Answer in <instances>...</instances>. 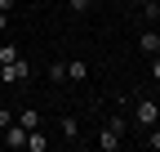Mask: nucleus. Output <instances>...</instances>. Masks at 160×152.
<instances>
[{
    "instance_id": "obj_2",
    "label": "nucleus",
    "mask_w": 160,
    "mask_h": 152,
    "mask_svg": "<svg viewBox=\"0 0 160 152\" xmlns=\"http://www.w3.org/2000/svg\"><path fill=\"white\" fill-rule=\"evenodd\" d=\"M0 76H5L9 85H18V81H31V67H27V58H13V63L0 67Z\"/></svg>"
},
{
    "instance_id": "obj_10",
    "label": "nucleus",
    "mask_w": 160,
    "mask_h": 152,
    "mask_svg": "<svg viewBox=\"0 0 160 152\" xmlns=\"http://www.w3.org/2000/svg\"><path fill=\"white\" fill-rule=\"evenodd\" d=\"M13 58H22V54H18V45H0V67L13 63Z\"/></svg>"
},
{
    "instance_id": "obj_3",
    "label": "nucleus",
    "mask_w": 160,
    "mask_h": 152,
    "mask_svg": "<svg viewBox=\"0 0 160 152\" xmlns=\"http://www.w3.org/2000/svg\"><path fill=\"white\" fill-rule=\"evenodd\" d=\"M0 134H5V139H0V143H5V148H22V143H27V130H22V125H18V121H9L5 130H0Z\"/></svg>"
},
{
    "instance_id": "obj_11",
    "label": "nucleus",
    "mask_w": 160,
    "mask_h": 152,
    "mask_svg": "<svg viewBox=\"0 0 160 152\" xmlns=\"http://www.w3.org/2000/svg\"><path fill=\"white\" fill-rule=\"evenodd\" d=\"M49 81L62 85V81H67V63H53V67H49Z\"/></svg>"
},
{
    "instance_id": "obj_14",
    "label": "nucleus",
    "mask_w": 160,
    "mask_h": 152,
    "mask_svg": "<svg viewBox=\"0 0 160 152\" xmlns=\"http://www.w3.org/2000/svg\"><path fill=\"white\" fill-rule=\"evenodd\" d=\"M67 9H71V14H85V9H89V0H67Z\"/></svg>"
},
{
    "instance_id": "obj_15",
    "label": "nucleus",
    "mask_w": 160,
    "mask_h": 152,
    "mask_svg": "<svg viewBox=\"0 0 160 152\" xmlns=\"http://www.w3.org/2000/svg\"><path fill=\"white\" fill-rule=\"evenodd\" d=\"M151 81L160 85V54H151Z\"/></svg>"
},
{
    "instance_id": "obj_13",
    "label": "nucleus",
    "mask_w": 160,
    "mask_h": 152,
    "mask_svg": "<svg viewBox=\"0 0 160 152\" xmlns=\"http://www.w3.org/2000/svg\"><path fill=\"white\" fill-rule=\"evenodd\" d=\"M147 148H156V152H160V125H151V130H147Z\"/></svg>"
},
{
    "instance_id": "obj_17",
    "label": "nucleus",
    "mask_w": 160,
    "mask_h": 152,
    "mask_svg": "<svg viewBox=\"0 0 160 152\" xmlns=\"http://www.w3.org/2000/svg\"><path fill=\"white\" fill-rule=\"evenodd\" d=\"M9 27V9H0V31H5Z\"/></svg>"
},
{
    "instance_id": "obj_19",
    "label": "nucleus",
    "mask_w": 160,
    "mask_h": 152,
    "mask_svg": "<svg viewBox=\"0 0 160 152\" xmlns=\"http://www.w3.org/2000/svg\"><path fill=\"white\" fill-rule=\"evenodd\" d=\"M138 5H147V0H138Z\"/></svg>"
},
{
    "instance_id": "obj_12",
    "label": "nucleus",
    "mask_w": 160,
    "mask_h": 152,
    "mask_svg": "<svg viewBox=\"0 0 160 152\" xmlns=\"http://www.w3.org/2000/svg\"><path fill=\"white\" fill-rule=\"evenodd\" d=\"M107 125L116 130V134H120V139H125V134H129V121H125V117H107Z\"/></svg>"
},
{
    "instance_id": "obj_7",
    "label": "nucleus",
    "mask_w": 160,
    "mask_h": 152,
    "mask_svg": "<svg viewBox=\"0 0 160 152\" xmlns=\"http://www.w3.org/2000/svg\"><path fill=\"white\" fill-rule=\"evenodd\" d=\"M13 121L22 125V130H36V125H40V112H36V107H22V112H18Z\"/></svg>"
},
{
    "instance_id": "obj_8",
    "label": "nucleus",
    "mask_w": 160,
    "mask_h": 152,
    "mask_svg": "<svg viewBox=\"0 0 160 152\" xmlns=\"http://www.w3.org/2000/svg\"><path fill=\"white\" fill-rule=\"evenodd\" d=\"M85 76H89V63H80V58L67 63V81H85Z\"/></svg>"
},
{
    "instance_id": "obj_1",
    "label": "nucleus",
    "mask_w": 160,
    "mask_h": 152,
    "mask_svg": "<svg viewBox=\"0 0 160 152\" xmlns=\"http://www.w3.org/2000/svg\"><path fill=\"white\" fill-rule=\"evenodd\" d=\"M133 121L142 125V130H151V125L160 121V103H156V99H138V107H133Z\"/></svg>"
},
{
    "instance_id": "obj_4",
    "label": "nucleus",
    "mask_w": 160,
    "mask_h": 152,
    "mask_svg": "<svg viewBox=\"0 0 160 152\" xmlns=\"http://www.w3.org/2000/svg\"><path fill=\"white\" fill-rule=\"evenodd\" d=\"M138 49H142L147 58H151V54H160V31H142V36H138Z\"/></svg>"
},
{
    "instance_id": "obj_18",
    "label": "nucleus",
    "mask_w": 160,
    "mask_h": 152,
    "mask_svg": "<svg viewBox=\"0 0 160 152\" xmlns=\"http://www.w3.org/2000/svg\"><path fill=\"white\" fill-rule=\"evenodd\" d=\"M9 5H13V0H0V9H9Z\"/></svg>"
},
{
    "instance_id": "obj_9",
    "label": "nucleus",
    "mask_w": 160,
    "mask_h": 152,
    "mask_svg": "<svg viewBox=\"0 0 160 152\" xmlns=\"http://www.w3.org/2000/svg\"><path fill=\"white\" fill-rule=\"evenodd\" d=\"M58 130H62V139H80V121H76V117H62Z\"/></svg>"
},
{
    "instance_id": "obj_5",
    "label": "nucleus",
    "mask_w": 160,
    "mask_h": 152,
    "mask_svg": "<svg viewBox=\"0 0 160 152\" xmlns=\"http://www.w3.org/2000/svg\"><path fill=\"white\" fill-rule=\"evenodd\" d=\"M22 148H27V152H45V148H49V139L40 134V125H36V130H27V143H22Z\"/></svg>"
},
{
    "instance_id": "obj_6",
    "label": "nucleus",
    "mask_w": 160,
    "mask_h": 152,
    "mask_svg": "<svg viewBox=\"0 0 160 152\" xmlns=\"http://www.w3.org/2000/svg\"><path fill=\"white\" fill-rule=\"evenodd\" d=\"M98 148H102V152H116V148H120V134H116L111 125H102V134H98Z\"/></svg>"
},
{
    "instance_id": "obj_16",
    "label": "nucleus",
    "mask_w": 160,
    "mask_h": 152,
    "mask_svg": "<svg viewBox=\"0 0 160 152\" xmlns=\"http://www.w3.org/2000/svg\"><path fill=\"white\" fill-rule=\"evenodd\" d=\"M9 121H13V112H9V107H0V130H5Z\"/></svg>"
}]
</instances>
